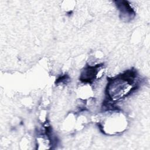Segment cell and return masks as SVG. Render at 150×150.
<instances>
[{
  "label": "cell",
  "mask_w": 150,
  "mask_h": 150,
  "mask_svg": "<svg viewBox=\"0 0 150 150\" xmlns=\"http://www.w3.org/2000/svg\"><path fill=\"white\" fill-rule=\"evenodd\" d=\"M132 88V83L128 80L119 79L113 80L110 86L109 95L114 100H119L129 93Z\"/></svg>",
  "instance_id": "1"
}]
</instances>
